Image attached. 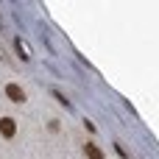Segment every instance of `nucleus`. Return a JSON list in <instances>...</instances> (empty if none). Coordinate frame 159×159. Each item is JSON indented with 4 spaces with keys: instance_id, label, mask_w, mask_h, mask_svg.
I'll return each mask as SVG.
<instances>
[{
    "instance_id": "obj_3",
    "label": "nucleus",
    "mask_w": 159,
    "mask_h": 159,
    "mask_svg": "<svg viewBox=\"0 0 159 159\" xmlns=\"http://www.w3.org/2000/svg\"><path fill=\"white\" fill-rule=\"evenodd\" d=\"M84 154H87V159H106L103 151H101L95 143H87V145H84Z\"/></svg>"
},
{
    "instance_id": "obj_1",
    "label": "nucleus",
    "mask_w": 159,
    "mask_h": 159,
    "mask_svg": "<svg viewBox=\"0 0 159 159\" xmlns=\"http://www.w3.org/2000/svg\"><path fill=\"white\" fill-rule=\"evenodd\" d=\"M14 134H17V123H14L11 117H0V137L11 140Z\"/></svg>"
},
{
    "instance_id": "obj_5",
    "label": "nucleus",
    "mask_w": 159,
    "mask_h": 159,
    "mask_svg": "<svg viewBox=\"0 0 159 159\" xmlns=\"http://www.w3.org/2000/svg\"><path fill=\"white\" fill-rule=\"evenodd\" d=\"M115 151H117V157H120V159H131L129 154H126V148H123L120 143H115Z\"/></svg>"
},
{
    "instance_id": "obj_2",
    "label": "nucleus",
    "mask_w": 159,
    "mask_h": 159,
    "mask_svg": "<svg viewBox=\"0 0 159 159\" xmlns=\"http://www.w3.org/2000/svg\"><path fill=\"white\" fill-rule=\"evenodd\" d=\"M6 95H8L14 103H22V101H25V92H22L20 84H6Z\"/></svg>"
},
{
    "instance_id": "obj_4",
    "label": "nucleus",
    "mask_w": 159,
    "mask_h": 159,
    "mask_svg": "<svg viewBox=\"0 0 159 159\" xmlns=\"http://www.w3.org/2000/svg\"><path fill=\"white\" fill-rule=\"evenodd\" d=\"M14 50H17V56H20L22 61H28V53H25V48H22V39H14Z\"/></svg>"
}]
</instances>
